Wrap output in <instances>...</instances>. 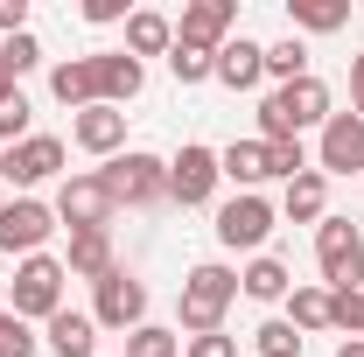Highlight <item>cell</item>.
<instances>
[{"label": "cell", "mask_w": 364, "mask_h": 357, "mask_svg": "<svg viewBox=\"0 0 364 357\" xmlns=\"http://www.w3.org/2000/svg\"><path fill=\"white\" fill-rule=\"evenodd\" d=\"M238 302V273L218 267V260H203V267H189L182 280V329L189 336H210V329H225V309Z\"/></svg>", "instance_id": "obj_1"}, {"label": "cell", "mask_w": 364, "mask_h": 357, "mask_svg": "<svg viewBox=\"0 0 364 357\" xmlns=\"http://www.w3.org/2000/svg\"><path fill=\"white\" fill-rule=\"evenodd\" d=\"M316 267L329 280V294H358L364 280V231L350 218H322L316 224Z\"/></svg>", "instance_id": "obj_2"}, {"label": "cell", "mask_w": 364, "mask_h": 357, "mask_svg": "<svg viewBox=\"0 0 364 357\" xmlns=\"http://www.w3.org/2000/svg\"><path fill=\"white\" fill-rule=\"evenodd\" d=\"M98 182L112 189V203H127V211H140V203H161L168 196V161L161 154H112L105 169H98Z\"/></svg>", "instance_id": "obj_3"}, {"label": "cell", "mask_w": 364, "mask_h": 357, "mask_svg": "<svg viewBox=\"0 0 364 357\" xmlns=\"http://www.w3.org/2000/svg\"><path fill=\"white\" fill-rule=\"evenodd\" d=\"M63 280H70V273H63V260H49V252H36V260H21V267H14V315H21V322H36V315H56L63 309Z\"/></svg>", "instance_id": "obj_4"}, {"label": "cell", "mask_w": 364, "mask_h": 357, "mask_svg": "<svg viewBox=\"0 0 364 357\" xmlns=\"http://www.w3.org/2000/svg\"><path fill=\"white\" fill-rule=\"evenodd\" d=\"M112 211H119V203H112V189L98 182V169H91V176H70L56 189V224H70V238H77V231H112Z\"/></svg>", "instance_id": "obj_5"}, {"label": "cell", "mask_w": 364, "mask_h": 357, "mask_svg": "<svg viewBox=\"0 0 364 357\" xmlns=\"http://www.w3.org/2000/svg\"><path fill=\"white\" fill-rule=\"evenodd\" d=\"M91 322H98V329H127V336H134L140 322H147V287H140V280H134L127 267H112L105 280H98Z\"/></svg>", "instance_id": "obj_6"}, {"label": "cell", "mask_w": 364, "mask_h": 357, "mask_svg": "<svg viewBox=\"0 0 364 357\" xmlns=\"http://www.w3.org/2000/svg\"><path fill=\"white\" fill-rule=\"evenodd\" d=\"M267 231H273V203L259 189H252V196H231L225 211H218V245H225V252H259Z\"/></svg>", "instance_id": "obj_7"}, {"label": "cell", "mask_w": 364, "mask_h": 357, "mask_svg": "<svg viewBox=\"0 0 364 357\" xmlns=\"http://www.w3.org/2000/svg\"><path fill=\"white\" fill-rule=\"evenodd\" d=\"M49 231H56V211H49V203H36V196H14V203L0 211V252H21V260H36Z\"/></svg>", "instance_id": "obj_8"}, {"label": "cell", "mask_w": 364, "mask_h": 357, "mask_svg": "<svg viewBox=\"0 0 364 357\" xmlns=\"http://www.w3.org/2000/svg\"><path fill=\"white\" fill-rule=\"evenodd\" d=\"M56 169H63V140L56 134H28L21 147L0 154V182H14V189H36V182H49Z\"/></svg>", "instance_id": "obj_9"}, {"label": "cell", "mask_w": 364, "mask_h": 357, "mask_svg": "<svg viewBox=\"0 0 364 357\" xmlns=\"http://www.w3.org/2000/svg\"><path fill=\"white\" fill-rule=\"evenodd\" d=\"M218 182H225V169H218L210 147H182L176 161H168V196H176V203H210Z\"/></svg>", "instance_id": "obj_10"}, {"label": "cell", "mask_w": 364, "mask_h": 357, "mask_svg": "<svg viewBox=\"0 0 364 357\" xmlns=\"http://www.w3.org/2000/svg\"><path fill=\"white\" fill-rule=\"evenodd\" d=\"M231 21H238V7L231 0H189L182 7V21H176V43H196V49H218L231 43Z\"/></svg>", "instance_id": "obj_11"}, {"label": "cell", "mask_w": 364, "mask_h": 357, "mask_svg": "<svg viewBox=\"0 0 364 357\" xmlns=\"http://www.w3.org/2000/svg\"><path fill=\"white\" fill-rule=\"evenodd\" d=\"M322 176H364V119L358 112H329V127H322Z\"/></svg>", "instance_id": "obj_12"}, {"label": "cell", "mask_w": 364, "mask_h": 357, "mask_svg": "<svg viewBox=\"0 0 364 357\" xmlns=\"http://www.w3.org/2000/svg\"><path fill=\"white\" fill-rule=\"evenodd\" d=\"M273 105H280V119L301 134V127H329V85H322L316 70L309 78H294V85H280L273 91Z\"/></svg>", "instance_id": "obj_13"}, {"label": "cell", "mask_w": 364, "mask_h": 357, "mask_svg": "<svg viewBox=\"0 0 364 357\" xmlns=\"http://www.w3.org/2000/svg\"><path fill=\"white\" fill-rule=\"evenodd\" d=\"M70 140H77L85 154H119V147H127V112H119V105H91V112L70 119Z\"/></svg>", "instance_id": "obj_14"}, {"label": "cell", "mask_w": 364, "mask_h": 357, "mask_svg": "<svg viewBox=\"0 0 364 357\" xmlns=\"http://www.w3.org/2000/svg\"><path fill=\"white\" fill-rule=\"evenodd\" d=\"M91 63H98V105H127V98H140V85H147L140 56H127V49H105V56H91Z\"/></svg>", "instance_id": "obj_15"}, {"label": "cell", "mask_w": 364, "mask_h": 357, "mask_svg": "<svg viewBox=\"0 0 364 357\" xmlns=\"http://www.w3.org/2000/svg\"><path fill=\"white\" fill-rule=\"evenodd\" d=\"M259 78H267V49H259V43H245V36H231V43L218 49V85L252 91Z\"/></svg>", "instance_id": "obj_16"}, {"label": "cell", "mask_w": 364, "mask_h": 357, "mask_svg": "<svg viewBox=\"0 0 364 357\" xmlns=\"http://www.w3.org/2000/svg\"><path fill=\"white\" fill-rule=\"evenodd\" d=\"M49 91H56L70 112H91V105H98V63H91V56L56 63V70H49Z\"/></svg>", "instance_id": "obj_17"}, {"label": "cell", "mask_w": 364, "mask_h": 357, "mask_svg": "<svg viewBox=\"0 0 364 357\" xmlns=\"http://www.w3.org/2000/svg\"><path fill=\"white\" fill-rule=\"evenodd\" d=\"M280 211H287L294 224H322V218H329V176H322V169H301V176L287 182Z\"/></svg>", "instance_id": "obj_18"}, {"label": "cell", "mask_w": 364, "mask_h": 357, "mask_svg": "<svg viewBox=\"0 0 364 357\" xmlns=\"http://www.w3.org/2000/svg\"><path fill=\"white\" fill-rule=\"evenodd\" d=\"M112 267H119V260H112V231H77V238H70L63 273H77V280H91V287H98Z\"/></svg>", "instance_id": "obj_19"}, {"label": "cell", "mask_w": 364, "mask_h": 357, "mask_svg": "<svg viewBox=\"0 0 364 357\" xmlns=\"http://www.w3.org/2000/svg\"><path fill=\"white\" fill-rule=\"evenodd\" d=\"M168 49H176V21L168 14H154V7L127 14V56H168Z\"/></svg>", "instance_id": "obj_20"}, {"label": "cell", "mask_w": 364, "mask_h": 357, "mask_svg": "<svg viewBox=\"0 0 364 357\" xmlns=\"http://www.w3.org/2000/svg\"><path fill=\"white\" fill-rule=\"evenodd\" d=\"M49 351H56V357H91V351H98V322L77 315V309H56V315H49Z\"/></svg>", "instance_id": "obj_21"}, {"label": "cell", "mask_w": 364, "mask_h": 357, "mask_svg": "<svg viewBox=\"0 0 364 357\" xmlns=\"http://www.w3.org/2000/svg\"><path fill=\"white\" fill-rule=\"evenodd\" d=\"M218 169L238 182V196H252V189L267 182V147H259V140H231L225 154H218Z\"/></svg>", "instance_id": "obj_22"}, {"label": "cell", "mask_w": 364, "mask_h": 357, "mask_svg": "<svg viewBox=\"0 0 364 357\" xmlns=\"http://www.w3.org/2000/svg\"><path fill=\"white\" fill-rule=\"evenodd\" d=\"M238 294H252V302H287V294H294V273L280 267V260H267V252H259L252 267L238 273Z\"/></svg>", "instance_id": "obj_23"}, {"label": "cell", "mask_w": 364, "mask_h": 357, "mask_svg": "<svg viewBox=\"0 0 364 357\" xmlns=\"http://www.w3.org/2000/svg\"><path fill=\"white\" fill-rule=\"evenodd\" d=\"M287 322L294 329H336V294L329 287H294L287 294Z\"/></svg>", "instance_id": "obj_24"}, {"label": "cell", "mask_w": 364, "mask_h": 357, "mask_svg": "<svg viewBox=\"0 0 364 357\" xmlns=\"http://www.w3.org/2000/svg\"><path fill=\"white\" fill-rule=\"evenodd\" d=\"M287 21H294V28H309V36H336V28L350 21V0H294V7H287Z\"/></svg>", "instance_id": "obj_25"}, {"label": "cell", "mask_w": 364, "mask_h": 357, "mask_svg": "<svg viewBox=\"0 0 364 357\" xmlns=\"http://www.w3.org/2000/svg\"><path fill=\"white\" fill-rule=\"evenodd\" d=\"M168 70H176V85H203V78H218V56L196 43H176L168 49Z\"/></svg>", "instance_id": "obj_26"}, {"label": "cell", "mask_w": 364, "mask_h": 357, "mask_svg": "<svg viewBox=\"0 0 364 357\" xmlns=\"http://www.w3.org/2000/svg\"><path fill=\"white\" fill-rule=\"evenodd\" d=\"M252 343H259V357H301V329H294L287 315H273V322L252 329Z\"/></svg>", "instance_id": "obj_27"}, {"label": "cell", "mask_w": 364, "mask_h": 357, "mask_svg": "<svg viewBox=\"0 0 364 357\" xmlns=\"http://www.w3.org/2000/svg\"><path fill=\"white\" fill-rule=\"evenodd\" d=\"M267 78H280V85L309 78V49H301V36H287V43H273V49H267Z\"/></svg>", "instance_id": "obj_28"}, {"label": "cell", "mask_w": 364, "mask_h": 357, "mask_svg": "<svg viewBox=\"0 0 364 357\" xmlns=\"http://www.w3.org/2000/svg\"><path fill=\"white\" fill-rule=\"evenodd\" d=\"M127 357H182L176 329H161V322H140L134 336H127Z\"/></svg>", "instance_id": "obj_29"}, {"label": "cell", "mask_w": 364, "mask_h": 357, "mask_svg": "<svg viewBox=\"0 0 364 357\" xmlns=\"http://www.w3.org/2000/svg\"><path fill=\"white\" fill-rule=\"evenodd\" d=\"M28 112H36V105L21 98V85L0 98V140H7V147H21V140H28Z\"/></svg>", "instance_id": "obj_30"}, {"label": "cell", "mask_w": 364, "mask_h": 357, "mask_svg": "<svg viewBox=\"0 0 364 357\" xmlns=\"http://www.w3.org/2000/svg\"><path fill=\"white\" fill-rule=\"evenodd\" d=\"M259 147H267V182L273 176H301V169H309V154H301V140H259Z\"/></svg>", "instance_id": "obj_31"}, {"label": "cell", "mask_w": 364, "mask_h": 357, "mask_svg": "<svg viewBox=\"0 0 364 357\" xmlns=\"http://www.w3.org/2000/svg\"><path fill=\"white\" fill-rule=\"evenodd\" d=\"M0 357H36V336L14 309H0Z\"/></svg>", "instance_id": "obj_32"}, {"label": "cell", "mask_w": 364, "mask_h": 357, "mask_svg": "<svg viewBox=\"0 0 364 357\" xmlns=\"http://www.w3.org/2000/svg\"><path fill=\"white\" fill-rule=\"evenodd\" d=\"M0 63H7L14 78H21V70H36V63H43V49H36V36H7V43H0Z\"/></svg>", "instance_id": "obj_33"}, {"label": "cell", "mask_w": 364, "mask_h": 357, "mask_svg": "<svg viewBox=\"0 0 364 357\" xmlns=\"http://www.w3.org/2000/svg\"><path fill=\"white\" fill-rule=\"evenodd\" d=\"M182 357H238V336H225V329H210V336H189V343H182Z\"/></svg>", "instance_id": "obj_34"}, {"label": "cell", "mask_w": 364, "mask_h": 357, "mask_svg": "<svg viewBox=\"0 0 364 357\" xmlns=\"http://www.w3.org/2000/svg\"><path fill=\"white\" fill-rule=\"evenodd\" d=\"M336 329L364 336V287H358V294H336Z\"/></svg>", "instance_id": "obj_35"}, {"label": "cell", "mask_w": 364, "mask_h": 357, "mask_svg": "<svg viewBox=\"0 0 364 357\" xmlns=\"http://www.w3.org/2000/svg\"><path fill=\"white\" fill-rule=\"evenodd\" d=\"M0 36H28V0H0Z\"/></svg>", "instance_id": "obj_36"}, {"label": "cell", "mask_w": 364, "mask_h": 357, "mask_svg": "<svg viewBox=\"0 0 364 357\" xmlns=\"http://www.w3.org/2000/svg\"><path fill=\"white\" fill-rule=\"evenodd\" d=\"M85 21H127V0H85Z\"/></svg>", "instance_id": "obj_37"}, {"label": "cell", "mask_w": 364, "mask_h": 357, "mask_svg": "<svg viewBox=\"0 0 364 357\" xmlns=\"http://www.w3.org/2000/svg\"><path fill=\"white\" fill-rule=\"evenodd\" d=\"M350 105H358V119H364V49L350 56Z\"/></svg>", "instance_id": "obj_38"}, {"label": "cell", "mask_w": 364, "mask_h": 357, "mask_svg": "<svg viewBox=\"0 0 364 357\" xmlns=\"http://www.w3.org/2000/svg\"><path fill=\"white\" fill-rule=\"evenodd\" d=\"M336 357H364V336H350V343H336Z\"/></svg>", "instance_id": "obj_39"}, {"label": "cell", "mask_w": 364, "mask_h": 357, "mask_svg": "<svg viewBox=\"0 0 364 357\" xmlns=\"http://www.w3.org/2000/svg\"><path fill=\"white\" fill-rule=\"evenodd\" d=\"M7 91H14V70H7V63H0V98H7Z\"/></svg>", "instance_id": "obj_40"}, {"label": "cell", "mask_w": 364, "mask_h": 357, "mask_svg": "<svg viewBox=\"0 0 364 357\" xmlns=\"http://www.w3.org/2000/svg\"><path fill=\"white\" fill-rule=\"evenodd\" d=\"M0 211H7V189H0Z\"/></svg>", "instance_id": "obj_41"}, {"label": "cell", "mask_w": 364, "mask_h": 357, "mask_svg": "<svg viewBox=\"0 0 364 357\" xmlns=\"http://www.w3.org/2000/svg\"><path fill=\"white\" fill-rule=\"evenodd\" d=\"M358 182H364V176H358Z\"/></svg>", "instance_id": "obj_42"}]
</instances>
